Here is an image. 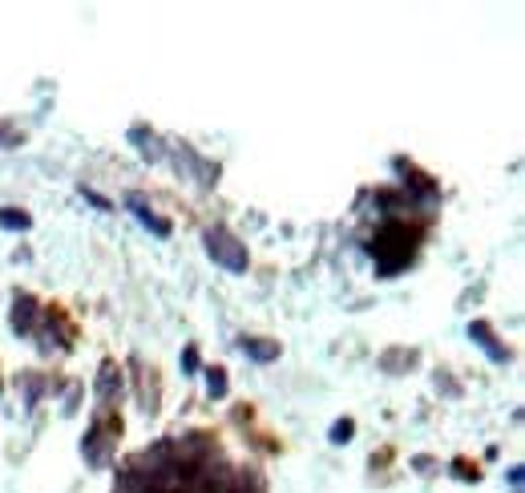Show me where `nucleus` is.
<instances>
[{
  "label": "nucleus",
  "instance_id": "obj_3",
  "mask_svg": "<svg viewBox=\"0 0 525 493\" xmlns=\"http://www.w3.org/2000/svg\"><path fill=\"white\" fill-rule=\"evenodd\" d=\"M126 207L134 210V215H137V223H145L153 234H162V239H166V234H170V223H166V218H158V215H153V210H150V202H145L142 194H129V198H126Z\"/></svg>",
  "mask_w": 525,
  "mask_h": 493
},
{
  "label": "nucleus",
  "instance_id": "obj_9",
  "mask_svg": "<svg viewBox=\"0 0 525 493\" xmlns=\"http://www.w3.org/2000/svg\"><path fill=\"white\" fill-rule=\"evenodd\" d=\"M0 226H4V231H29V215H21V210H0Z\"/></svg>",
  "mask_w": 525,
  "mask_h": 493
},
{
  "label": "nucleus",
  "instance_id": "obj_7",
  "mask_svg": "<svg viewBox=\"0 0 525 493\" xmlns=\"http://www.w3.org/2000/svg\"><path fill=\"white\" fill-rule=\"evenodd\" d=\"M129 137H134V142H142V145H137V150H142L150 162H158V158H162L158 137H153V134H145V129H129Z\"/></svg>",
  "mask_w": 525,
  "mask_h": 493
},
{
  "label": "nucleus",
  "instance_id": "obj_8",
  "mask_svg": "<svg viewBox=\"0 0 525 493\" xmlns=\"http://www.w3.org/2000/svg\"><path fill=\"white\" fill-rule=\"evenodd\" d=\"M242 352L255 356V360H275V356H279V348H275V344H258V339H242Z\"/></svg>",
  "mask_w": 525,
  "mask_h": 493
},
{
  "label": "nucleus",
  "instance_id": "obj_4",
  "mask_svg": "<svg viewBox=\"0 0 525 493\" xmlns=\"http://www.w3.org/2000/svg\"><path fill=\"white\" fill-rule=\"evenodd\" d=\"M32 320H37V304L29 295H16V307H13V331H29Z\"/></svg>",
  "mask_w": 525,
  "mask_h": 493
},
{
  "label": "nucleus",
  "instance_id": "obj_11",
  "mask_svg": "<svg viewBox=\"0 0 525 493\" xmlns=\"http://www.w3.org/2000/svg\"><path fill=\"white\" fill-rule=\"evenodd\" d=\"M206 384H210V392H214V396H223V392H226V376H223V372H218V368H210Z\"/></svg>",
  "mask_w": 525,
  "mask_h": 493
},
{
  "label": "nucleus",
  "instance_id": "obj_1",
  "mask_svg": "<svg viewBox=\"0 0 525 493\" xmlns=\"http://www.w3.org/2000/svg\"><path fill=\"white\" fill-rule=\"evenodd\" d=\"M202 242H206L210 259H214V263H223L226 271H247V247H242V242L226 231V226H210V231L202 234Z\"/></svg>",
  "mask_w": 525,
  "mask_h": 493
},
{
  "label": "nucleus",
  "instance_id": "obj_10",
  "mask_svg": "<svg viewBox=\"0 0 525 493\" xmlns=\"http://www.w3.org/2000/svg\"><path fill=\"white\" fill-rule=\"evenodd\" d=\"M352 433H355L352 420H339V425H331V441H336V445H347V441H352Z\"/></svg>",
  "mask_w": 525,
  "mask_h": 493
},
{
  "label": "nucleus",
  "instance_id": "obj_6",
  "mask_svg": "<svg viewBox=\"0 0 525 493\" xmlns=\"http://www.w3.org/2000/svg\"><path fill=\"white\" fill-rule=\"evenodd\" d=\"M468 336H473L477 344H481L485 352L493 356V360H505V348H497V344H493V331L485 328V323H473V328H468Z\"/></svg>",
  "mask_w": 525,
  "mask_h": 493
},
{
  "label": "nucleus",
  "instance_id": "obj_5",
  "mask_svg": "<svg viewBox=\"0 0 525 493\" xmlns=\"http://www.w3.org/2000/svg\"><path fill=\"white\" fill-rule=\"evenodd\" d=\"M118 388H121L118 368H113V364H101V376H97V396H101V401H113V396H118Z\"/></svg>",
  "mask_w": 525,
  "mask_h": 493
},
{
  "label": "nucleus",
  "instance_id": "obj_2",
  "mask_svg": "<svg viewBox=\"0 0 525 493\" xmlns=\"http://www.w3.org/2000/svg\"><path fill=\"white\" fill-rule=\"evenodd\" d=\"M113 428H118L113 420H109V425H105V420H97V425L89 428V436L81 441V453H85L89 465H105V461H109V441H113V436H105V433H113Z\"/></svg>",
  "mask_w": 525,
  "mask_h": 493
}]
</instances>
